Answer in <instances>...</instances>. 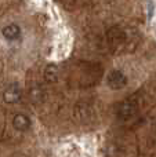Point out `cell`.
Segmentation results:
<instances>
[{
	"label": "cell",
	"instance_id": "6da1fadb",
	"mask_svg": "<svg viewBox=\"0 0 156 157\" xmlns=\"http://www.w3.org/2000/svg\"><path fill=\"white\" fill-rule=\"evenodd\" d=\"M138 102L135 98H129V99H124L120 105L118 106V119L122 120V121H129V120L134 119L138 113Z\"/></svg>",
	"mask_w": 156,
	"mask_h": 157
},
{
	"label": "cell",
	"instance_id": "7a4b0ae2",
	"mask_svg": "<svg viewBox=\"0 0 156 157\" xmlns=\"http://www.w3.org/2000/svg\"><path fill=\"white\" fill-rule=\"evenodd\" d=\"M107 39L112 50H119L129 43V33L122 28H112L107 33Z\"/></svg>",
	"mask_w": 156,
	"mask_h": 157
},
{
	"label": "cell",
	"instance_id": "3957f363",
	"mask_svg": "<svg viewBox=\"0 0 156 157\" xmlns=\"http://www.w3.org/2000/svg\"><path fill=\"white\" fill-rule=\"evenodd\" d=\"M107 84L112 90H122L126 87L127 77L122 71H111L107 76Z\"/></svg>",
	"mask_w": 156,
	"mask_h": 157
},
{
	"label": "cell",
	"instance_id": "277c9868",
	"mask_svg": "<svg viewBox=\"0 0 156 157\" xmlns=\"http://www.w3.org/2000/svg\"><path fill=\"white\" fill-rule=\"evenodd\" d=\"M22 98V91L17 84H11L3 92V99L7 103H17Z\"/></svg>",
	"mask_w": 156,
	"mask_h": 157
},
{
	"label": "cell",
	"instance_id": "5b68a950",
	"mask_svg": "<svg viewBox=\"0 0 156 157\" xmlns=\"http://www.w3.org/2000/svg\"><path fill=\"white\" fill-rule=\"evenodd\" d=\"M13 127L17 131H26L30 127V119L26 114H22V113L15 114L13 119Z\"/></svg>",
	"mask_w": 156,
	"mask_h": 157
},
{
	"label": "cell",
	"instance_id": "8992f818",
	"mask_svg": "<svg viewBox=\"0 0 156 157\" xmlns=\"http://www.w3.org/2000/svg\"><path fill=\"white\" fill-rule=\"evenodd\" d=\"M19 35H21V28L15 24H10L3 28V36L8 40H15L19 37Z\"/></svg>",
	"mask_w": 156,
	"mask_h": 157
},
{
	"label": "cell",
	"instance_id": "52a82bcc",
	"mask_svg": "<svg viewBox=\"0 0 156 157\" xmlns=\"http://www.w3.org/2000/svg\"><path fill=\"white\" fill-rule=\"evenodd\" d=\"M58 73H60L58 66L55 63H50L44 68V80L47 83H55L58 80Z\"/></svg>",
	"mask_w": 156,
	"mask_h": 157
},
{
	"label": "cell",
	"instance_id": "ba28073f",
	"mask_svg": "<svg viewBox=\"0 0 156 157\" xmlns=\"http://www.w3.org/2000/svg\"><path fill=\"white\" fill-rule=\"evenodd\" d=\"M29 97H30V99H32L33 102L37 103V102H40L41 98H43V91H41L40 88H37V87H35V88L30 90Z\"/></svg>",
	"mask_w": 156,
	"mask_h": 157
},
{
	"label": "cell",
	"instance_id": "9c48e42d",
	"mask_svg": "<svg viewBox=\"0 0 156 157\" xmlns=\"http://www.w3.org/2000/svg\"><path fill=\"white\" fill-rule=\"evenodd\" d=\"M83 0H71V3L72 4H79V3H82Z\"/></svg>",
	"mask_w": 156,
	"mask_h": 157
}]
</instances>
